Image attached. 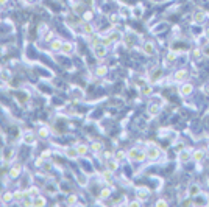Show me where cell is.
Listing matches in <instances>:
<instances>
[{"label": "cell", "mask_w": 209, "mask_h": 207, "mask_svg": "<svg viewBox=\"0 0 209 207\" xmlns=\"http://www.w3.org/2000/svg\"><path fill=\"white\" fill-rule=\"evenodd\" d=\"M74 13H75V14H83V3H81V2L74 5Z\"/></svg>", "instance_id": "d590c367"}, {"label": "cell", "mask_w": 209, "mask_h": 207, "mask_svg": "<svg viewBox=\"0 0 209 207\" xmlns=\"http://www.w3.org/2000/svg\"><path fill=\"white\" fill-rule=\"evenodd\" d=\"M183 148H184V143H176V150L178 151H181Z\"/></svg>", "instance_id": "816d5d0a"}, {"label": "cell", "mask_w": 209, "mask_h": 207, "mask_svg": "<svg viewBox=\"0 0 209 207\" xmlns=\"http://www.w3.org/2000/svg\"><path fill=\"white\" fill-rule=\"evenodd\" d=\"M187 195H189V198H195V196L201 195V189H200L198 184H191L189 189H187Z\"/></svg>", "instance_id": "9c48e42d"}, {"label": "cell", "mask_w": 209, "mask_h": 207, "mask_svg": "<svg viewBox=\"0 0 209 207\" xmlns=\"http://www.w3.org/2000/svg\"><path fill=\"white\" fill-rule=\"evenodd\" d=\"M192 55H194V58H200V56H201V50H200V49H197V50H194V52H192Z\"/></svg>", "instance_id": "bcb514c9"}, {"label": "cell", "mask_w": 209, "mask_h": 207, "mask_svg": "<svg viewBox=\"0 0 209 207\" xmlns=\"http://www.w3.org/2000/svg\"><path fill=\"white\" fill-rule=\"evenodd\" d=\"M11 201H14V198H13V192H5V193L2 195V202L8 204V202H11Z\"/></svg>", "instance_id": "f1b7e54d"}, {"label": "cell", "mask_w": 209, "mask_h": 207, "mask_svg": "<svg viewBox=\"0 0 209 207\" xmlns=\"http://www.w3.org/2000/svg\"><path fill=\"white\" fill-rule=\"evenodd\" d=\"M142 52H144V55H147V56H151V55L155 53V44H153L151 41H147V42H144V45H142Z\"/></svg>", "instance_id": "30bf717a"}, {"label": "cell", "mask_w": 209, "mask_h": 207, "mask_svg": "<svg viewBox=\"0 0 209 207\" xmlns=\"http://www.w3.org/2000/svg\"><path fill=\"white\" fill-rule=\"evenodd\" d=\"M92 52H94V55H95L98 59H102V58H105V56L108 55V47L100 42V44H95L94 47H92Z\"/></svg>", "instance_id": "7a4b0ae2"}, {"label": "cell", "mask_w": 209, "mask_h": 207, "mask_svg": "<svg viewBox=\"0 0 209 207\" xmlns=\"http://www.w3.org/2000/svg\"><path fill=\"white\" fill-rule=\"evenodd\" d=\"M8 3V0H0V6H3V5H6Z\"/></svg>", "instance_id": "db71d44e"}, {"label": "cell", "mask_w": 209, "mask_h": 207, "mask_svg": "<svg viewBox=\"0 0 209 207\" xmlns=\"http://www.w3.org/2000/svg\"><path fill=\"white\" fill-rule=\"evenodd\" d=\"M169 204H167V201L166 199H158L156 201V207H167Z\"/></svg>", "instance_id": "60d3db41"}, {"label": "cell", "mask_w": 209, "mask_h": 207, "mask_svg": "<svg viewBox=\"0 0 209 207\" xmlns=\"http://www.w3.org/2000/svg\"><path fill=\"white\" fill-rule=\"evenodd\" d=\"M92 19H94V13L92 11H84L83 13V20L84 22H90Z\"/></svg>", "instance_id": "836d02e7"}, {"label": "cell", "mask_w": 209, "mask_h": 207, "mask_svg": "<svg viewBox=\"0 0 209 207\" xmlns=\"http://www.w3.org/2000/svg\"><path fill=\"white\" fill-rule=\"evenodd\" d=\"M207 151H209V143H207Z\"/></svg>", "instance_id": "680465c9"}, {"label": "cell", "mask_w": 209, "mask_h": 207, "mask_svg": "<svg viewBox=\"0 0 209 207\" xmlns=\"http://www.w3.org/2000/svg\"><path fill=\"white\" fill-rule=\"evenodd\" d=\"M178 157H179L181 162H187V160H191V159H192V153H191V151H187V150H181Z\"/></svg>", "instance_id": "9a60e30c"}, {"label": "cell", "mask_w": 209, "mask_h": 207, "mask_svg": "<svg viewBox=\"0 0 209 207\" xmlns=\"http://www.w3.org/2000/svg\"><path fill=\"white\" fill-rule=\"evenodd\" d=\"M109 196H111V189L106 187V189H102V190H100V195H98L100 199H108Z\"/></svg>", "instance_id": "4dcf8cb0"}, {"label": "cell", "mask_w": 209, "mask_h": 207, "mask_svg": "<svg viewBox=\"0 0 209 207\" xmlns=\"http://www.w3.org/2000/svg\"><path fill=\"white\" fill-rule=\"evenodd\" d=\"M204 90L207 92V94H209V84H206V87H204Z\"/></svg>", "instance_id": "6f0895ef"}, {"label": "cell", "mask_w": 209, "mask_h": 207, "mask_svg": "<svg viewBox=\"0 0 209 207\" xmlns=\"http://www.w3.org/2000/svg\"><path fill=\"white\" fill-rule=\"evenodd\" d=\"M102 44H103V45H106V47H109V45L112 44V41H111V37H109V36H106V37H102Z\"/></svg>", "instance_id": "f35d334b"}, {"label": "cell", "mask_w": 209, "mask_h": 207, "mask_svg": "<svg viewBox=\"0 0 209 207\" xmlns=\"http://www.w3.org/2000/svg\"><path fill=\"white\" fill-rule=\"evenodd\" d=\"M204 19H206V13L203 10H197L194 13V22H195V24H203Z\"/></svg>", "instance_id": "7c38bea8"}, {"label": "cell", "mask_w": 209, "mask_h": 207, "mask_svg": "<svg viewBox=\"0 0 209 207\" xmlns=\"http://www.w3.org/2000/svg\"><path fill=\"white\" fill-rule=\"evenodd\" d=\"M127 156H128V153H125V151H122V150H120V151H117V153H115V156H114V157L117 159V160H123Z\"/></svg>", "instance_id": "8d00e7d4"}, {"label": "cell", "mask_w": 209, "mask_h": 207, "mask_svg": "<svg viewBox=\"0 0 209 207\" xmlns=\"http://www.w3.org/2000/svg\"><path fill=\"white\" fill-rule=\"evenodd\" d=\"M0 205H2V202H0Z\"/></svg>", "instance_id": "91938a15"}, {"label": "cell", "mask_w": 209, "mask_h": 207, "mask_svg": "<svg viewBox=\"0 0 209 207\" xmlns=\"http://www.w3.org/2000/svg\"><path fill=\"white\" fill-rule=\"evenodd\" d=\"M192 92H194V86H192V84H189V83H184V84H181V86H179V94H181L183 97L191 95Z\"/></svg>", "instance_id": "ba28073f"}, {"label": "cell", "mask_w": 209, "mask_h": 207, "mask_svg": "<svg viewBox=\"0 0 209 207\" xmlns=\"http://www.w3.org/2000/svg\"><path fill=\"white\" fill-rule=\"evenodd\" d=\"M14 157V148H5L3 150V160L5 162H10Z\"/></svg>", "instance_id": "ac0fdd59"}, {"label": "cell", "mask_w": 209, "mask_h": 207, "mask_svg": "<svg viewBox=\"0 0 209 207\" xmlns=\"http://www.w3.org/2000/svg\"><path fill=\"white\" fill-rule=\"evenodd\" d=\"M103 157H105L106 160H108V159H111V153H109V151H105V153H103Z\"/></svg>", "instance_id": "681fc988"}, {"label": "cell", "mask_w": 209, "mask_h": 207, "mask_svg": "<svg viewBox=\"0 0 209 207\" xmlns=\"http://www.w3.org/2000/svg\"><path fill=\"white\" fill-rule=\"evenodd\" d=\"M45 204H47V201H45V198H44V196L38 195V196H34V198H33V207H44Z\"/></svg>", "instance_id": "2e32d148"}, {"label": "cell", "mask_w": 209, "mask_h": 207, "mask_svg": "<svg viewBox=\"0 0 209 207\" xmlns=\"http://www.w3.org/2000/svg\"><path fill=\"white\" fill-rule=\"evenodd\" d=\"M62 39H59V37H55L52 42H50V50L52 52H61V47H62Z\"/></svg>", "instance_id": "8fae6325"}, {"label": "cell", "mask_w": 209, "mask_h": 207, "mask_svg": "<svg viewBox=\"0 0 209 207\" xmlns=\"http://www.w3.org/2000/svg\"><path fill=\"white\" fill-rule=\"evenodd\" d=\"M75 148H77V151H78V154L80 156H84V154H87V151L90 150L86 143H77L75 145Z\"/></svg>", "instance_id": "d6986e66"}, {"label": "cell", "mask_w": 209, "mask_h": 207, "mask_svg": "<svg viewBox=\"0 0 209 207\" xmlns=\"http://www.w3.org/2000/svg\"><path fill=\"white\" fill-rule=\"evenodd\" d=\"M74 52V44L72 42H62V47H61V53L62 55H70Z\"/></svg>", "instance_id": "4fadbf2b"}, {"label": "cell", "mask_w": 209, "mask_h": 207, "mask_svg": "<svg viewBox=\"0 0 209 207\" xmlns=\"http://www.w3.org/2000/svg\"><path fill=\"white\" fill-rule=\"evenodd\" d=\"M106 73H108V67H106V65H98V67L95 68V75L100 76V78L105 76Z\"/></svg>", "instance_id": "d4e9b609"}, {"label": "cell", "mask_w": 209, "mask_h": 207, "mask_svg": "<svg viewBox=\"0 0 209 207\" xmlns=\"http://www.w3.org/2000/svg\"><path fill=\"white\" fill-rule=\"evenodd\" d=\"M181 204H183V205H192V201H191V199H186V201H183Z\"/></svg>", "instance_id": "f907efd6"}, {"label": "cell", "mask_w": 209, "mask_h": 207, "mask_svg": "<svg viewBox=\"0 0 209 207\" xmlns=\"http://www.w3.org/2000/svg\"><path fill=\"white\" fill-rule=\"evenodd\" d=\"M128 157H130V160H134V162H142V160L147 159V153L139 150V148H131L128 151Z\"/></svg>", "instance_id": "6da1fadb"}, {"label": "cell", "mask_w": 209, "mask_h": 207, "mask_svg": "<svg viewBox=\"0 0 209 207\" xmlns=\"http://www.w3.org/2000/svg\"><path fill=\"white\" fill-rule=\"evenodd\" d=\"M81 30H83V33L87 34V36L94 34V28H92L90 22H83V24H81Z\"/></svg>", "instance_id": "e0dca14e"}, {"label": "cell", "mask_w": 209, "mask_h": 207, "mask_svg": "<svg viewBox=\"0 0 209 207\" xmlns=\"http://www.w3.org/2000/svg\"><path fill=\"white\" fill-rule=\"evenodd\" d=\"M161 106H162V104H159V103H150L148 107H147L148 115H150V117H156L158 114L161 112Z\"/></svg>", "instance_id": "52a82bcc"}, {"label": "cell", "mask_w": 209, "mask_h": 207, "mask_svg": "<svg viewBox=\"0 0 209 207\" xmlns=\"http://www.w3.org/2000/svg\"><path fill=\"white\" fill-rule=\"evenodd\" d=\"M30 193H31L33 196H38V195H39V189L33 186V187H30Z\"/></svg>", "instance_id": "7bdbcfd3"}, {"label": "cell", "mask_w": 209, "mask_h": 207, "mask_svg": "<svg viewBox=\"0 0 209 207\" xmlns=\"http://www.w3.org/2000/svg\"><path fill=\"white\" fill-rule=\"evenodd\" d=\"M47 31H49V30H47V25H45V24H41V25H39V34L44 36Z\"/></svg>", "instance_id": "ab89813d"}, {"label": "cell", "mask_w": 209, "mask_h": 207, "mask_svg": "<svg viewBox=\"0 0 209 207\" xmlns=\"http://www.w3.org/2000/svg\"><path fill=\"white\" fill-rule=\"evenodd\" d=\"M186 78H187V72H186L184 68H181V70H178V72L173 75V80L178 81V83H183Z\"/></svg>", "instance_id": "5bb4252c"}, {"label": "cell", "mask_w": 209, "mask_h": 207, "mask_svg": "<svg viewBox=\"0 0 209 207\" xmlns=\"http://www.w3.org/2000/svg\"><path fill=\"white\" fill-rule=\"evenodd\" d=\"M150 196V190L147 187H137L136 189V198L139 201H147Z\"/></svg>", "instance_id": "277c9868"}, {"label": "cell", "mask_w": 209, "mask_h": 207, "mask_svg": "<svg viewBox=\"0 0 209 207\" xmlns=\"http://www.w3.org/2000/svg\"><path fill=\"white\" fill-rule=\"evenodd\" d=\"M204 36H206V39H207V41H209V28H207V30H206V31H204Z\"/></svg>", "instance_id": "11a10c76"}, {"label": "cell", "mask_w": 209, "mask_h": 207, "mask_svg": "<svg viewBox=\"0 0 209 207\" xmlns=\"http://www.w3.org/2000/svg\"><path fill=\"white\" fill-rule=\"evenodd\" d=\"M192 159L195 160V162H201V160L204 159V151L203 150H197L195 153H192Z\"/></svg>", "instance_id": "603a6c76"}, {"label": "cell", "mask_w": 209, "mask_h": 207, "mask_svg": "<svg viewBox=\"0 0 209 207\" xmlns=\"http://www.w3.org/2000/svg\"><path fill=\"white\" fill-rule=\"evenodd\" d=\"M142 11H144V10H142V6H136V8H134V14H136L137 17L142 14Z\"/></svg>", "instance_id": "f6af8a7d"}, {"label": "cell", "mask_w": 209, "mask_h": 207, "mask_svg": "<svg viewBox=\"0 0 209 207\" xmlns=\"http://www.w3.org/2000/svg\"><path fill=\"white\" fill-rule=\"evenodd\" d=\"M53 39H55V33H53L52 30H49L47 33L44 34V41H45V42H49V44H50V42H52Z\"/></svg>", "instance_id": "d6a6232c"}, {"label": "cell", "mask_w": 209, "mask_h": 207, "mask_svg": "<svg viewBox=\"0 0 209 207\" xmlns=\"http://www.w3.org/2000/svg\"><path fill=\"white\" fill-rule=\"evenodd\" d=\"M141 202H142V201H139V199H137V201L130 202V205H131V207H139V205H141Z\"/></svg>", "instance_id": "7dc6e473"}, {"label": "cell", "mask_w": 209, "mask_h": 207, "mask_svg": "<svg viewBox=\"0 0 209 207\" xmlns=\"http://www.w3.org/2000/svg\"><path fill=\"white\" fill-rule=\"evenodd\" d=\"M151 92H153V89H151V86H150V84H144V86L141 87V94H142V95H145V97L151 95Z\"/></svg>", "instance_id": "484cf974"}, {"label": "cell", "mask_w": 209, "mask_h": 207, "mask_svg": "<svg viewBox=\"0 0 209 207\" xmlns=\"http://www.w3.org/2000/svg\"><path fill=\"white\" fill-rule=\"evenodd\" d=\"M175 59H176V53H173V52H170V53L167 55V61H169V62H173Z\"/></svg>", "instance_id": "b9f144b4"}, {"label": "cell", "mask_w": 209, "mask_h": 207, "mask_svg": "<svg viewBox=\"0 0 209 207\" xmlns=\"http://www.w3.org/2000/svg\"><path fill=\"white\" fill-rule=\"evenodd\" d=\"M47 190H49V193H50V195H53V193H55V192H56V187H55V189H53V187H52V186H47Z\"/></svg>", "instance_id": "c3c4849f"}, {"label": "cell", "mask_w": 209, "mask_h": 207, "mask_svg": "<svg viewBox=\"0 0 209 207\" xmlns=\"http://www.w3.org/2000/svg\"><path fill=\"white\" fill-rule=\"evenodd\" d=\"M20 173H22V165L20 164H14L13 167H10L8 176H10V179H17L20 176Z\"/></svg>", "instance_id": "5b68a950"}, {"label": "cell", "mask_w": 209, "mask_h": 207, "mask_svg": "<svg viewBox=\"0 0 209 207\" xmlns=\"http://www.w3.org/2000/svg\"><path fill=\"white\" fill-rule=\"evenodd\" d=\"M89 148H90V151H92V153H100V151L103 150V143H102V142H98V140H95V142H92V143H90V146H89Z\"/></svg>", "instance_id": "7402d4cb"}, {"label": "cell", "mask_w": 209, "mask_h": 207, "mask_svg": "<svg viewBox=\"0 0 209 207\" xmlns=\"http://www.w3.org/2000/svg\"><path fill=\"white\" fill-rule=\"evenodd\" d=\"M50 135V131L47 126H41L38 129V137H41V139H47V137Z\"/></svg>", "instance_id": "44dd1931"}, {"label": "cell", "mask_w": 209, "mask_h": 207, "mask_svg": "<svg viewBox=\"0 0 209 207\" xmlns=\"http://www.w3.org/2000/svg\"><path fill=\"white\" fill-rule=\"evenodd\" d=\"M78 202V196L77 195H69L67 198H66V204L67 205H75Z\"/></svg>", "instance_id": "4316f807"}, {"label": "cell", "mask_w": 209, "mask_h": 207, "mask_svg": "<svg viewBox=\"0 0 209 207\" xmlns=\"http://www.w3.org/2000/svg\"><path fill=\"white\" fill-rule=\"evenodd\" d=\"M145 153H147V159H150V160H158L161 157V150L155 145H150Z\"/></svg>", "instance_id": "3957f363"}, {"label": "cell", "mask_w": 209, "mask_h": 207, "mask_svg": "<svg viewBox=\"0 0 209 207\" xmlns=\"http://www.w3.org/2000/svg\"><path fill=\"white\" fill-rule=\"evenodd\" d=\"M112 173H114V171H111L109 168H106V170L102 173V178H103V181H106V182H111V181H112Z\"/></svg>", "instance_id": "83f0119b"}, {"label": "cell", "mask_w": 209, "mask_h": 207, "mask_svg": "<svg viewBox=\"0 0 209 207\" xmlns=\"http://www.w3.org/2000/svg\"><path fill=\"white\" fill-rule=\"evenodd\" d=\"M161 75H162V70H161V68H156V70H153V72H151L150 80H151V81H158V80L161 78Z\"/></svg>", "instance_id": "1f68e13d"}, {"label": "cell", "mask_w": 209, "mask_h": 207, "mask_svg": "<svg viewBox=\"0 0 209 207\" xmlns=\"http://www.w3.org/2000/svg\"><path fill=\"white\" fill-rule=\"evenodd\" d=\"M66 156H67L69 159H75V157H78L80 154H78L77 148L74 146V148H66Z\"/></svg>", "instance_id": "cb8c5ba5"}, {"label": "cell", "mask_w": 209, "mask_h": 207, "mask_svg": "<svg viewBox=\"0 0 209 207\" xmlns=\"http://www.w3.org/2000/svg\"><path fill=\"white\" fill-rule=\"evenodd\" d=\"M22 2H25V3H33L34 0H22Z\"/></svg>", "instance_id": "9f6ffc18"}, {"label": "cell", "mask_w": 209, "mask_h": 207, "mask_svg": "<svg viewBox=\"0 0 209 207\" xmlns=\"http://www.w3.org/2000/svg\"><path fill=\"white\" fill-rule=\"evenodd\" d=\"M109 37H111V41H112V42H117V41H120V39H122V34H120L119 31H112V33L109 34Z\"/></svg>", "instance_id": "e575fe53"}, {"label": "cell", "mask_w": 209, "mask_h": 207, "mask_svg": "<svg viewBox=\"0 0 209 207\" xmlns=\"http://www.w3.org/2000/svg\"><path fill=\"white\" fill-rule=\"evenodd\" d=\"M109 22H111L112 25H115V24L119 22V16H117V14H111V16H109Z\"/></svg>", "instance_id": "74e56055"}, {"label": "cell", "mask_w": 209, "mask_h": 207, "mask_svg": "<svg viewBox=\"0 0 209 207\" xmlns=\"http://www.w3.org/2000/svg\"><path fill=\"white\" fill-rule=\"evenodd\" d=\"M13 198H14V201L22 202V199H24V190H14L13 192Z\"/></svg>", "instance_id": "f546056e"}, {"label": "cell", "mask_w": 209, "mask_h": 207, "mask_svg": "<svg viewBox=\"0 0 209 207\" xmlns=\"http://www.w3.org/2000/svg\"><path fill=\"white\" fill-rule=\"evenodd\" d=\"M80 2L83 5H86V6H92V5H94V0H80Z\"/></svg>", "instance_id": "ee69618b"}, {"label": "cell", "mask_w": 209, "mask_h": 207, "mask_svg": "<svg viewBox=\"0 0 209 207\" xmlns=\"http://www.w3.org/2000/svg\"><path fill=\"white\" fill-rule=\"evenodd\" d=\"M22 142H24L25 145H33V143L36 142V135H34V132L25 131L24 135H22Z\"/></svg>", "instance_id": "8992f818"}, {"label": "cell", "mask_w": 209, "mask_h": 207, "mask_svg": "<svg viewBox=\"0 0 209 207\" xmlns=\"http://www.w3.org/2000/svg\"><path fill=\"white\" fill-rule=\"evenodd\" d=\"M106 167L111 170V171H115L117 170V167H119V160L117 159H108V162H106Z\"/></svg>", "instance_id": "ffe728a7"}, {"label": "cell", "mask_w": 209, "mask_h": 207, "mask_svg": "<svg viewBox=\"0 0 209 207\" xmlns=\"http://www.w3.org/2000/svg\"><path fill=\"white\" fill-rule=\"evenodd\" d=\"M41 156H42V157H49V156H50V151H44Z\"/></svg>", "instance_id": "f5cc1de1"}]
</instances>
